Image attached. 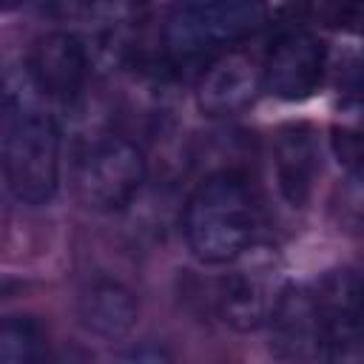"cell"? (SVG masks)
Instances as JSON below:
<instances>
[{"instance_id": "11", "label": "cell", "mask_w": 364, "mask_h": 364, "mask_svg": "<svg viewBox=\"0 0 364 364\" xmlns=\"http://www.w3.org/2000/svg\"><path fill=\"white\" fill-rule=\"evenodd\" d=\"M282 290H273L264 273L236 270L219 282L216 304L222 318L236 330H256L267 324Z\"/></svg>"}, {"instance_id": "1", "label": "cell", "mask_w": 364, "mask_h": 364, "mask_svg": "<svg viewBox=\"0 0 364 364\" xmlns=\"http://www.w3.org/2000/svg\"><path fill=\"white\" fill-rule=\"evenodd\" d=\"M34 82L26 74H9L3 91L0 159L9 193L23 205H46L60 185V131L57 122L37 105Z\"/></svg>"}, {"instance_id": "3", "label": "cell", "mask_w": 364, "mask_h": 364, "mask_svg": "<svg viewBox=\"0 0 364 364\" xmlns=\"http://www.w3.org/2000/svg\"><path fill=\"white\" fill-rule=\"evenodd\" d=\"M264 23V0H173L162 26L165 54L179 65L219 57Z\"/></svg>"}, {"instance_id": "2", "label": "cell", "mask_w": 364, "mask_h": 364, "mask_svg": "<svg viewBox=\"0 0 364 364\" xmlns=\"http://www.w3.org/2000/svg\"><path fill=\"white\" fill-rule=\"evenodd\" d=\"M259 230V205L245 176L233 171L210 173L188 196L182 233L191 253L205 264L242 259Z\"/></svg>"}, {"instance_id": "12", "label": "cell", "mask_w": 364, "mask_h": 364, "mask_svg": "<svg viewBox=\"0 0 364 364\" xmlns=\"http://www.w3.org/2000/svg\"><path fill=\"white\" fill-rule=\"evenodd\" d=\"M77 316L80 324L94 336L122 338L136 324V299L125 284L111 279H97L80 293Z\"/></svg>"}, {"instance_id": "10", "label": "cell", "mask_w": 364, "mask_h": 364, "mask_svg": "<svg viewBox=\"0 0 364 364\" xmlns=\"http://www.w3.org/2000/svg\"><path fill=\"white\" fill-rule=\"evenodd\" d=\"M262 85V74L242 54H219L199 80V108L210 117H230L245 111Z\"/></svg>"}, {"instance_id": "18", "label": "cell", "mask_w": 364, "mask_h": 364, "mask_svg": "<svg viewBox=\"0 0 364 364\" xmlns=\"http://www.w3.org/2000/svg\"><path fill=\"white\" fill-rule=\"evenodd\" d=\"M26 0H3V9L6 11H11V9H17V6H23Z\"/></svg>"}, {"instance_id": "5", "label": "cell", "mask_w": 364, "mask_h": 364, "mask_svg": "<svg viewBox=\"0 0 364 364\" xmlns=\"http://www.w3.org/2000/svg\"><path fill=\"white\" fill-rule=\"evenodd\" d=\"M310 290L327 358L364 353V273L333 270Z\"/></svg>"}, {"instance_id": "17", "label": "cell", "mask_w": 364, "mask_h": 364, "mask_svg": "<svg viewBox=\"0 0 364 364\" xmlns=\"http://www.w3.org/2000/svg\"><path fill=\"white\" fill-rule=\"evenodd\" d=\"M355 91H358V100H361V105H364V63H361V68H358V74H355Z\"/></svg>"}, {"instance_id": "13", "label": "cell", "mask_w": 364, "mask_h": 364, "mask_svg": "<svg viewBox=\"0 0 364 364\" xmlns=\"http://www.w3.org/2000/svg\"><path fill=\"white\" fill-rule=\"evenodd\" d=\"M46 358V333L31 316H6L0 327V361L34 364Z\"/></svg>"}, {"instance_id": "14", "label": "cell", "mask_w": 364, "mask_h": 364, "mask_svg": "<svg viewBox=\"0 0 364 364\" xmlns=\"http://www.w3.org/2000/svg\"><path fill=\"white\" fill-rule=\"evenodd\" d=\"M145 0H88L91 23L102 40H119L134 26H139Z\"/></svg>"}, {"instance_id": "15", "label": "cell", "mask_w": 364, "mask_h": 364, "mask_svg": "<svg viewBox=\"0 0 364 364\" xmlns=\"http://www.w3.org/2000/svg\"><path fill=\"white\" fill-rule=\"evenodd\" d=\"M330 139L336 159L364 185V119L350 125H336Z\"/></svg>"}, {"instance_id": "6", "label": "cell", "mask_w": 364, "mask_h": 364, "mask_svg": "<svg viewBox=\"0 0 364 364\" xmlns=\"http://www.w3.org/2000/svg\"><path fill=\"white\" fill-rule=\"evenodd\" d=\"M324 63L327 46L313 31H287L273 43L262 65V85L284 102H301L318 91Z\"/></svg>"}, {"instance_id": "16", "label": "cell", "mask_w": 364, "mask_h": 364, "mask_svg": "<svg viewBox=\"0 0 364 364\" xmlns=\"http://www.w3.org/2000/svg\"><path fill=\"white\" fill-rule=\"evenodd\" d=\"M324 26L364 37V0H324L318 9Z\"/></svg>"}, {"instance_id": "8", "label": "cell", "mask_w": 364, "mask_h": 364, "mask_svg": "<svg viewBox=\"0 0 364 364\" xmlns=\"http://www.w3.org/2000/svg\"><path fill=\"white\" fill-rule=\"evenodd\" d=\"M267 324H270V338H273L270 347L279 358H287V361L327 358L310 287H304V284L282 287V296H279Z\"/></svg>"}, {"instance_id": "9", "label": "cell", "mask_w": 364, "mask_h": 364, "mask_svg": "<svg viewBox=\"0 0 364 364\" xmlns=\"http://www.w3.org/2000/svg\"><path fill=\"white\" fill-rule=\"evenodd\" d=\"M273 168L284 202L293 208H304L321 173V151H318L316 128L307 122L282 125L273 139Z\"/></svg>"}, {"instance_id": "4", "label": "cell", "mask_w": 364, "mask_h": 364, "mask_svg": "<svg viewBox=\"0 0 364 364\" xmlns=\"http://www.w3.org/2000/svg\"><path fill=\"white\" fill-rule=\"evenodd\" d=\"M145 182V156L125 136H97L91 139L74 165L77 199L97 213L122 210Z\"/></svg>"}, {"instance_id": "7", "label": "cell", "mask_w": 364, "mask_h": 364, "mask_svg": "<svg viewBox=\"0 0 364 364\" xmlns=\"http://www.w3.org/2000/svg\"><path fill=\"white\" fill-rule=\"evenodd\" d=\"M40 97L54 102H71L88 77V51L71 31H48L34 40L26 71Z\"/></svg>"}]
</instances>
